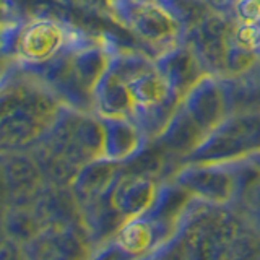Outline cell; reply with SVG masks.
I'll return each mask as SVG.
<instances>
[{"mask_svg": "<svg viewBox=\"0 0 260 260\" xmlns=\"http://www.w3.org/2000/svg\"><path fill=\"white\" fill-rule=\"evenodd\" d=\"M117 20L158 55L184 43L185 32L158 0H109Z\"/></svg>", "mask_w": 260, "mask_h": 260, "instance_id": "obj_4", "label": "cell"}, {"mask_svg": "<svg viewBox=\"0 0 260 260\" xmlns=\"http://www.w3.org/2000/svg\"><path fill=\"white\" fill-rule=\"evenodd\" d=\"M154 62L161 75L181 96H184L207 73L199 55L185 41L158 55Z\"/></svg>", "mask_w": 260, "mask_h": 260, "instance_id": "obj_5", "label": "cell"}, {"mask_svg": "<svg viewBox=\"0 0 260 260\" xmlns=\"http://www.w3.org/2000/svg\"><path fill=\"white\" fill-rule=\"evenodd\" d=\"M158 2L173 15L185 35L213 13L205 0H158Z\"/></svg>", "mask_w": 260, "mask_h": 260, "instance_id": "obj_6", "label": "cell"}, {"mask_svg": "<svg viewBox=\"0 0 260 260\" xmlns=\"http://www.w3.org/2000/svg\"><path fill=\"white\" fill-rule=\"evenodd\" d=\"M231 39L236 44L252 52L260 54V23L236 21L231 32Z\"/></svg>", "mask_w": 260, "mask_h": 260, "instance_id": "obj_7", "label": "cell"}, {"mask_svg": "<svg viewBox=\"0 0 260 260\" xmlns=\"http://www.w3.org/2000/svg\"><path fill=\"white\" fill-rule=\"evenodd\" d=\"M93 44L85 32L52 18H29L0 32V52L15 55L23 69H38L72 49Z\"/></svg>", "mask_w": 260, "mask_h": 260, "instance_id": "obj_2", "label": "cell"}, {"mask_svg": "<svg viewBox=\"0 0 260 260\" xmlns=\"http://www.w3.org/2000/svg\"><path fill=\"white\" fill-rule=\"evenodd\" d=\"M230 114L223 80L205 73L182 96L173 117L159 135L168 142L200 143Z\"/></svg>", "mask_w": 260, "mask_h": 260, "instance_id": "obj_3", "label": "cell"}, {"mask_svg": "<svg viewBox=\"0 0 260 260\" xmlns=\"http://www.w3.org/2000/svg\"><path fill=\"white\" fill-rule=\"evenodd\" d=\"M67 104L26 69L0 80V146H21L51 132Z\"/></svg>", "mask_w": 260, "mask_h": 260, "instance_id": "obj_1", "label": "cell"}, {"mask_svg": "<svg viewBox=\"0 0 260 260\" xmlns=\"http://www.w3.org/2000/svg\"><path fill=\"white\" fill-rule=\"evenodd\" d=\"M230 2H233V4H236V2H239V0H230Z\"/></svg>", "mask_w": 260, "mask_h": 260, "instance_id": "obj_8", "label": "cell"}]
</instances>
